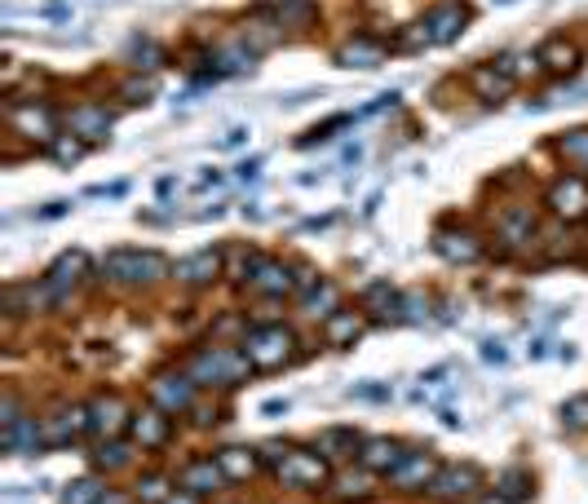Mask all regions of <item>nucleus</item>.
Segmentation results:
<instances>
[{"instance_id": "1", "label": "nucleus", "mask_w": 588, "mask_h": 504, "mask_svg": "<svg viewBox=\"0 0 588 504\" xmlns=\"http://www.w3.org/2000/svg\"><path fill=\"white\" fill-rule=\"evenodd\" d=\"M186 371L195 376V386H204V390H235L243 386L248 376L257 371L252 358L243 350H226V345H209V350H195Z\"/></svg>"}, {"instance_id": "2", "label": "nucleus", "mask_w": 588, "mask_h": 504, "mask_svg": "<svg viewBox=\"0 0 588 504\" xmlns=\"http://www.w3.org/2000/svg\"><path fill=\"white\" fill-rule=\"evenodd\" d=\"M102 279L115 288H151L160 279H173V266L155 248H115L102 262Z\"/></svg>"}, {"instance_id": "3", "label": "nucleus", "mask_w": 588, "mask_h": 504, "mask_svg": "<svg viewBox=\"0 0 588 504\" xmlns=\"http://www.w3.org/2000/svg\"><path fill=\"white\" fill-rule=\"evenodd\" d=\"M239 350L252 358L257 371H279L284 363H292L297 354V332L284 328V324H261V328H248Z\"/></svg>"}, {"instance_id": "4", "label": "nucleus", "mask_w": 588, "mask_h": 504, "mask_svg": "<svg viewBox=\"0 0 588 504\" xmlns=\"http://www.w3.org/2000/svg\"><path fill=\"white\" fill-rule=\"evenodd\" d=\"M275 478L284 487H292V491H323L333 482V461L318 456V448H292L275 465Z\"/></svg>"}, {"instance_id": "5", "label": "nucleus", "mask_w": 588, "mask_h": 504, "mask_svg": "<svg viewBox=\"0 0 588 504\" xmlns=\"http://www.w3.org/2000/svg\"><path fill=\"white\" fill-rule=\"evenodd\" d=\"M200 386H195V376L190 371H177V367H168V371H160L155 381H151V407H160L164 416H186L195 403H200V394H195Z\"/></svg>"}, {"instance_id": "6", "label": "nucleus", "mask_w": 588, "mask_h": 504, "mask_svg": "<svg viewBox=\"0 0 588 504\" xmlns=\"http://www.w3.org/2000/svg\"><path fill=\"white\" fill-rule=\"evenodd\" d=\"M85 275H89V252L67 248L49 266V275L40 279V301H62V297H67V288H80L85 284Z\"/></svg>"}, {"instance_id": "7", "label": "nucleus", "mask_w": 588, "mask_h": 504, "mask_svg": "<svg viewBox=\"0 0 588 504\" xmlns=\"http://www.w3.org/2000/svg\"><path fill=\"white\" fill-rule=\"evenodd\" d=\"M478 491H483V469L470 465V461H461V465H438V474H434V482H429V495L442 500V504L470 500V495H478Z\"/></svg>"}, {"instance_id": "8", "label": "nucleus", "mask_w": 588, "mask_h": 504, "mask_svg": "<svg viewBox=\"0 0 588 504\" xmlns=\"http://www.w3.org/2000/svg\"><path fill=\"white\" fill-rule=\"evenodd\" d=\"M549 209H553V217H562V222H584L588 217V181L579 177V173H571V177H558V181H549Z\"/></svg>"}, {"instance_id": "9", "label": "nucleus", "mask_w": 588, "mask_h": 504, "mask_svg": "<svg viewBox=\"0 0 588 504\" xmlns=\"http://www.w3.org/2000/svg\"><path fill=\"white\" fill-rule=\"evenodd\" d=\"M222 257H226V252H217V248H195V252H186V257L173 266V279L182 288H209V284L222 279Z\"/></svg>"}, {"instance_id": "10", "label": "nucleus", "mask_w": 588, "mask_h": 504, "mask_svg": "<svg viewBox=\"0 0 588 504\" xmlns=\"http://www.w3.org/2000/svg\"><path fill=\"white\" fill-rule=\"evenodd\" d=\"M128 425H134V412H128V403L120 394H98L89 403V433L98 438H120Z\"/></svg>"}, {"instance_id": "11", "label": "nucleus", "mask_w": 588, "mask_h": 504, "mask_svg": "<svg viewBox=\"0 0 588 504\" xmlns=\"http://www.w3.org/2000/svg\"><path fill=\"white\" fill-rule=\"evenodd\" d=\"M434 474H438V461L429 452H403V461L389 469L385 478H389V487H395V491H429Z\"/></svg>"}, {"instance_id": "12", "label": "nucleus", "mask_w": 588, "mask_h": 504, "mask_svg": "<svg viewBox=\"0 0 588 504\" xmlns=\"http://www.w3.org/2000/svg\"><path fill=\"white\" fill-rule=\"evenodd\" d=\"M248 288L261 292V297H292L297 279H292V266H288V262L266 257V252H261V262H257V270H252V279H248Z\"/></svg>"}, {"instance_id": "13", "label": "nucleus", "mask_w": 588, "mask_h": 504, "mask_svg": "<svg viewBox=\"0 0 588 504\" xmlns=\"http://www.w3.org/2000/svg\"><path fill=\"white\" fill-rule=\"evenodd\" d=\"M470 89H474L487 106H500V102H509V98H513L517 76L504 67V62H500V67H474V72H470Z\"/></svg>"}, {"instance_id": "14", "label": "nucleus", "mask_w": 588, "mask_h": 504, "mask_svg": "<svg viewBox=\"0 0 588 504\" xmlns=\"http://www.w3.org/2000/svg\"><path fill=\"white\" fill-rule=\"evenodd\" d=\"M10 124L27 138V142H53L58 138V124H53V111L32 102V106H14L10 111Z\"/></svg>"}, {"instance_id": "15", "label": "nucleus", "mask_w": 588, "mask_h": 504, "mask_svg": "<svg viewBox=\"0 0 588 504\" xmlns=\"http://www.w3.org/2000/svg\"><path fill=\"white\" fill-rule=\"evenodd\" d=\"M425 27H429L434 45H451L455 36L470 27V10L461 5V0H447V5H438V10L425 14Z\"/></svg>"}, {"instance_id": "16", "label": "nucleus", "mask_w": 588, "mask_h": 504, "mask_svg": "<svg viewBox=\"0 0 588 504\" xmlns=\"http://www.w3.org/2000/svg\"><path fill=\"white\" fill-rule=\"evenodd\" d=\"M363 314L376 324H399L403 319V292L389 288V284H372L363 292Z\"/></svg>"}, {"instance_id": "17", "label": "nucleus", "mask_w": 588, "mask_h": 504, "mask_svg": "<svg viewBox=\"0 0 588 504\" xmlns=\"http://www.w3.org/2000/svg\"><path fill=\"white\" fill-rule=\"evenodd\" d=\"M168 420L173 416H164L160 407H147V412H134V443L138 448H147V452H155V448H164L168 438H173V429H168Z\"/></svg>"}, {"instance_id": "18", "label": "nucleus", "mask_w": 588, "mask_h": 504, "mask_svg": "<svg viewBox=\"0 0 588 504\" xmlns=\"http://www.w3.org/2000/svg\"><path fill=\"white\" fill-rule=\"evenodd\" d=\"M85 429H89V403H76V407H62L58 420L45 425V438L53 448H67V443H76Z\"/></svg>"}, {"instance_id": "19", "label": "nucleus", "mask_w": 588, "mask_h": 504, "mask_svg": "<svg viewBox=\"0 0 588 504\" xmlns=\"http://www.w3.org/2000/svg\"><path fill=\"white\" fill-rule=\"evenodd\" d=\"M222 482H226V474H222L217 456H213V461H190V465L177 474V487L190 491V495H213Z\"/></svg>"}, {"instance_id": "20", "label": "nucleus", "mask_w": 588, "mask_h": 504, "mask_svg": "<svg viewBox=\"0 0 588 504\" xmlns=\"http://www.w3.org/2000/svg\"><path fill=\"white\" fill-rule=\"evenodd\" d=\"M403 461V443L399 438H363V448H359V465L372 469V474H389Z\"/></svg>"}, {"instance_id": "21", "label": "nucleus", "mask_w": 588, "mask_h": 504, "mask_svg": "<svg viewBox=\"0 0 588 504\" xmlns=\"http://www.w3.org/2000/svg\"><path fill=\"white\" fill-rule=\"evenodd\" d=\"M328 491L337 495V500H346V504H354V500H367L372 491H376V474L372 469H350V465H341L337 469V478L328 482Z\"/></svg>"}, {"instance_id": "22", "label": "nucleus", "mask_w": 588, "mask_h": 504, "mask_svg": "<svg viewBox=\"0 0 588 504\" xmlns=\"http://www.w3.org/2000/svg\"><path fill=\"white\" fill-rule=\"evenodd\" d=\"M385 45L372 40V36H350L341 49H337V67H380L385 62Z\"/></svg>"}, {"instance_id": "23", "label": "nucleus", "mask_w": 588, "mask_h": 504, "mask_svg": "<svg viewBox=\"0 0 588 504\" xmlns=\"http://www.w3.org/2000/svg\"><path fill=\"white\" fill-rule=\"evenodd\" d=\"M540 67H545L549 76H575V72H579V49H575L571 40L553 36V40L540 45Z\"/></svg>"}, {"instance_id": "24", "label": "nucleus", "mask_w": 588, "mask_h": 504, "mask_svg": "<svg viewBox=\"0 0 588 504\" xmlns=\"http://www.w3.org/2000/svg\"><path fill=\"white\" fill-rule=\"evenodd\" d=\"M434 248L442 252L447 262H474L478 252H483V243H478L470 230H451V226H442V230L434 235Z\"/></svg>"}, {"instance_id": "25", "label": "nucleus", "mask_w": 588, "mask_h": 504, "mask_svg": "<svg viewBox=\"0 0 588 504\" xmlns=\"http://www.w3.org/2000/svg\"><path fill=\"white\" fill-rule=\"evenodd\" d=\"M45 443H49L45 425H36V420H14V425L5 429V438H0V448H5L10 456H18V452H40Z\"/></svg>"}, {"instance_id": "26", "label": "nucleus", "mask_w": 588, "mask_h": 504, "mask_svg": "<svg viewBox=\"0 0 588 504\" xmlns=\"http://www.w3.org/2000/svg\"><path fill=\"white\" fill-rule=\"evenodd\" d=\"M72 134L85 142H102L111 134V111L107 106H76L72 111Z\"/></svg>"}, {"instance_id": "27", "label": "nucleus", "mask_w": 588, "mask_h": 504, "mask_svg": "<svg viewBox=\"0 0 588 504\" xmlns=\"http://www.w3.org/2000/svg\"><path fill=\"white\" fill-rule=\"evenodd\" d=\"M363 448V438L354 433V429H346V425H337V429H328L318 438V456H328L333 465H341V461H354V452Z\"/></svg>"}, {"instance_id": "28", "label": "nucleus", "mask_w": 588, "mask_h": 504, "mask_svg": "<svg viewBox=\"0 0 588 504\" xmlns=\"http://www.w3.org/2000/svg\"><path fill=\"white\" fill-rule=\"evenodd\" d=\"M359 332H363V314L337 310L333 319H323V341H328V345H337V350L354 345V341H359Z\"/></svg>"}, {"instance_id": "29", "label": "nucleus", "mask_w": 588, "mask_h": 504, "mask_svg": "<svg viewBox=\"0 0 588 504\" xmlns=\"http://www.w3.org/2000/svg\"><path fill=\"white\" fill-rule=\"evenodd\" d=\"M217 465H222L226 482H248V478H257V469H261V461H257L252 448H222V452H217Z\"/></svg>"}, {"instance_id": "30", "label": "nucleus", "mask_w": 588, "mask_h": 504, "mask_svg": "<svg viewBox=\"0 0 588 504\" xmlns=\"http://www.w3.org/2000/svg\"><path fill=\"white\" fill-rule=\"evenodd\" d=\"M531 491H536L531 474H527V469H517V465H509V469L496 478V500H504V504H522V500H531Z\"/></svg>"}, {"instance_id": "31", "label": "nucleus", "mask_w": 588, "mask_h": 504, "mask_svg": "<svg viewBox=\"0 0 588 504\" xmlns=\"http://www.w3.org/2000/svg\"><path fill=\"white\" fill-rule=\"evenodd\" d=\"M314 18H318V5H310V0H279V10H275L279 32H305Z\"/></svg>"}, {"instance_id": "32", "label": "nucleus", "mask_w": 588, "mask_h": 504, "mask_svg": "<svg viewBox=\"0 0 588 504\" xmlns=\"http://www.w3.org/2000/svg\"><path fill=\"white\" fill-rule=\"evenodd\" d=\"M301 305H305V314H323V319H333V314L341 310V292L333 284H314V288H305Z\"/></svg>"}, {"instance_id": "33", "label": "nucleus", "mask_w": 588, "mask_h": 504, "mask_svg": "<svg viewBox=\"0 0 588 504\" xmlns=\"http://www.w3.org/2000/svg\"><path fill=\"white\" fill-rule=\"evenodd\" d=\"M531 235H536V213L509 209V213L500 217V239H504V243H522V239H531Z\"/></svg>"}, {"instance_id": "34", "label": "nucleus", "mask_w": 588, "mask_h": 504, "mask_svg": "<svg viewBox=\"0 0 588 504\" xmlns=\"http://www.w3.org/2000/svg\"><path fill=\"white\" fill-rule=\"evenodd\" d=\"M558 151H562V160H571L579 173H588V129L562 134V138H558Z\"/></svg>"}, {"instance_id": "35", "label": "nucleus", "mask_w": 588, "mask_h": 504, "mask_svg": "<svg viewBox=\"0 0 588 504\" xmlns=\"http://www.w3.org/2000/svg\"><path fill=\"white\" fill-rule=\"evenodd\" d=\"M49 155H53V164L72 168V164H80V155H85V138L62 134V138H53V142H49Z\"/></svg>"}, {"instance_id": "36", "label": "nucleus", "mask_w": 588, "mask_h": 504, "mask_svg": "<svg viewBox=\"0 0 588 504\" xmlns=\"http://www.w3.org/2000/svg\"><path fill=\"white\" fill-rule=\"evenodd\" d=\"M107 491H102V482L98 478H76L67 491H62V504H98Z\"/></svg>"}, {"instance_id": "37", "label": "nucleus", "mask_w": 588, "mask_h": 504, "mask_svg": "<svg viewBox=\"0 0 588 504\" xmlns=\"http://www.w3.org/2000/svg\"><path fill=\"white\" fill-rule=\"evenodd\" d=\"M173 495V482L164 478V474H147V478H138V500L142 504H164Z\"/></svg>"}, {"instance_id": "38", "label": "nucleus", "mask_w": 588, "mask_h": 504, "mask_svg": "<svg viewBox=\"0 0 588 504\" xmlns=\"http://www.w3.org/2000/svg\"><path fill=\"white\" fill-rule=\"evenodd\" d=\"M93 465H98V469H124V465H128V448L115 443V438H107L102 448H93Z\"/></svg>"}, {"instance_id": "39", "label": "nucleus", "mask_w": 588, "mask_h": 504, "mask_svg": "<svg viewBox=\"0 0 588 504\" xmlns=\"http://www.w3.org/2000/svg\"><path fill=\"white\" fill-rule=\"evenodd\" d=\"M120 98L124 102H151L155 98V76H134V80L120 89Z\"/></svg>"}, {"instance_id": "40", "label": "nucleus", "mask_w": 588, "mask_h": 504, "mask_svg": "<svg viewBox=\"0 0 588 504\" xmlns=\"http://www.w3.org/2000/svg\"><path fill=\"white\" fill-rule=\"evenodd\" d=\"M562 420H566V429H588V394L571 399V403L562 407Z\"/></svg>"}, {"instance_id": "41", "label": "nucleus", "mask_w": 588, "mask_h": 504, "mask_svg": "<svg viewBox=\"0 0 588 504\" xmlns=\"http://www.w3.org/2000/svg\"><path fill=\"white\" fill-rule=\"evenodd\" d=\"M128 53H134V62H142V76H151L155 67H160V62H164V53L151 45V40H142V45H134V49H128Z\"/></svg>"}, {"instance_id": "42", "label": "nucleus", "mask_w": 588, "mask_h": 504, "mask_svg": "<svg viewBox=\"0 0 588 504\" xmlns=\"http://www.w3.org/2000/svg\"><path fill=\"white\" fill-rule=\"evenodd\" d=\"M350 399H359V403H389V386H380V381H359V386L350 390Z\"/></svg>"}, {"instance_id": "43", "label": "nucleus", "mask_w": 588, "mask_h": 504, "mask_svg": "<svg viewBox=\"0 0 588 504\" xmlns=\"http://www.w3.org/2000/svg\"><path fill=\"white\" fill-rule=\"evenodd\" d=\"M399 40H403V49H408V53H416V49H425V45H434V36H429V27H425V18H421V23H412V27H408V32L399 36Z\"/></svg>"}, {"instance_id": "44", "label": "nucleus", "mask_w": 588, "mask_h": 504, "mask_svg": "<svg viewBox=\"0 0 588 504\" xmlns=\"http://www.w3.org/2000/svg\"><path fill=\"white\" fill-rule=\"evenodd\" d=\"M62 213H67V204H45V209H40L36 217H40V222H58Z\"/></svg>"}, {"instance_id": "45", "label": "nucleus", "mask_w": 588, "mask_h": 504, "mask_svg": "<svg viewBox=\"0 0 588 504\" xmlns=\"http://www.w3.org/2000/svg\"><path fill=\"white\" fill-rule=\"evenodd\" d=\"M483 354H487V363H509V358H504V345H496V341H487Z\"/></svg>"}, {"instance_id": "46", "label": "nucleus", "mask_w": 588, "mask_h": 504, "mask_svg": "<svg viewBox=\"0 0 588 504\" xmlns=\"http://www.w3.org/2000/svg\"><path fill=\"white\" fill-rule=\"evenodd\" d=\"M164 504H200V495H190V491H182V495H177V491H173Z\"/></svg>"}, {"instance_id": "47", "label": "nucleus", "mask_w": 588, "mask_h": 504, "mask_svg": "<svg viewBox=\"0 0 588 504\" xmlns=\"http://www.w3.org/2000/svg\"><path fill=\"white\" fill-rule=\"evenodd\" d=\"M261 412H266V416H279V412H288V403H279V399H271L266 407H261Z\"/></svg>"}]
</instances>
